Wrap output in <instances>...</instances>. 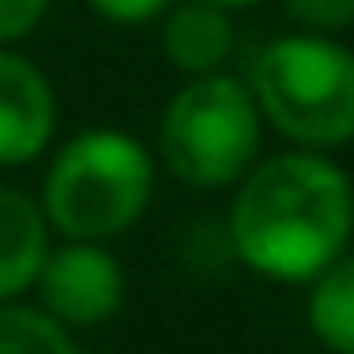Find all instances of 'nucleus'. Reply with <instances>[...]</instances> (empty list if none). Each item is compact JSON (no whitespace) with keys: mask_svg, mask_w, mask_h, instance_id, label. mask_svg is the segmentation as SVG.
I'll return each instance as SVG.
<instances>
[{"mask_svg":"<svg viewBox=\"0 0 354 354\" xmlns=\"http://www.w3.org/2000/svg\"><path fill=\"white\" fill-rule=\"evenodd\" d=\"M354 233V185L320 151H286L248 165L228 209L233 252L267 281H310Z\"/></svg>","mask_w":354,"mask_h":354,"instance_id":"obj_1","label":"nucleus"},{"mask_svg":"<svg viewBox=\"0 0 354 354\" xmlns=\"http://www.w3.org/2000/svg\"><path fill=\"white\" fill-rule=\"evenodd\" d=\"M252 102L286 141L335 151L354 141V54L330 35H281L252 59Z\"/></svg>","mask_w":354,"mask_h":354,"instance_id":"obj_2","label":"nucleus"},{"mask_svg":"<svg viewBox=\"0 0 354 354\" xmlns=\"http://www.w3.org/2000/svg\"><path fill=\"white\" fill-rule=\"evenodd\" d=\"M156 194V160L151 151L117 131V127H93L73 136L49 175H44V218L64 238H117L127 233Z\"/></svg>","mask_w":354,"mask_h":354,"instance_id":"obj_3","label":"nucleus"},{"mask_svg":"<svg viewBox=\"0 0 354 354\" xmlns=\"http://www.w3.org/2000/svg\"><path fill=\"white\" fill-rule=\"evenodd\" d=\"M262 146V112L252 88L228 73L189 78L160 112L165 165L194 189H223L248 175Z\"/></svg>","mask_w":354,"mask_h":354,"instance_id":"obj_4","label":"nucleus"},{"mask_svg":"<svg viewBox=\"0 0 354 354\" xmlns=\"http://www.w3.org/2000/svg\"><path fill=\"white\" fill-rule=\"evenodd\" d=\"M39 296H44V310L64 325H102L122 310V296H127V272L122 262L88 243V238H73L68 248L59 252H44V267L35 277Z\"/></svg>","mask_w":354,"mask_h":354,"instance_id":"obj_5","label":"nucleus"},{"mask_svg":"<svg viewBox=\"0 0 354 354\" xmlns=\"http://www.w3.org/2000/svg\"><path fill=\"white\" fill-rule=\"evenodd\" d=\"M59 127V102L49 78L0 44V165H25L44 156Z\"/></svg>","mask_w":354,"mask_h":354,"instance_id":"obj_6","label":"nucleus"},{"mask_svg":"<svg viewBox=\"0 0 354 354\" xmlns=\"http://www.w3.org/2000/svg\"><path fill=\"white\" fill-rule=\"evenodd\" d=\"M160 54L189 78L223 68V59L233 54L228 10L214 6V0H175L165 10V25H160Z\"/></svg>","mask_w":354,"mask_h":354,"instance_id":"obj_7","label":"nucleus"},{"mask_svg":"<svg viewBox=\"0 0 354 354\" xmlns=\"http://www.w3.org/2000/svg\"><path fill=\"white\" fill-rule=\"evenodd\" d=\"M49 252V218L35 199L0 185V301L35 286Z\"/></svg>","mask_w":354,"mask_h":354,"instance_id":"obj_8","label":"nucleus"},{"mask_svg":"<svg viewBox=\"0 0 354 354\" xmlns=\"http://www.w3.org/2000/svg\"><path fill=\"white\" fill-rule=\"evenodd\" d=\"M306 320H310V335L325 349L354 354V257L339 252L330 267H320L310 277Z\"/></svg>","mask_w":354,"mask_h":354,"instance_id":"obj_9","label":"nucleus"},{"mask_svg":"<svg viewBox=\"0 0 354 354\" xmlns=\"http://www.w3.org/2000/svg\"><path fill=\"white\" fill-rule=\"evenodd\" d=\"M0 354H78V344L49 310L0 301Z\"/></svg>","mask_w":354,"mask_h":354,"instance_id":"obj_10","label":"nucleus"},{"mask_svg":"<svg viewBox=\"0 0 354 354\" xmlns=\"http://www.w3.org/2000/svg\"><path fill=\"white\" fill-rule=\"evenodd\" d=\"M281 10L306 35H339L354 25V0H281Z\"/></svg>","mask_w":354,"mask_h":354,"instance_id":"obj_11","label":"nucleus"},{"mask_svg":"<svg viewBox=\"0 0 354 354\" xmlns=\"http://www.w3.org/2000/svg\"><path fill=\"white\" fill-rule=\"evenodd\" d=\"M54 0H0V44H15L25 35L39 30V20L49 15Z\"/></svg>","mask_w":354,"mask_h":354,"instance_id":"obj_12","label":"nucleus"},{"mask_svg":"<svg viewBox=\"0 0 354 354\" xmlns=\"http://www.w3.org/2000/svg\"><path fill=\"white\" fill-rule=\"evenodd\" d=\"M88 6L112 25H151L175 6V0H88Z\"/></svg>","mask_w":354,"mask_h":354,"instance_id":"obj_13","label":"nucleus"},{"mask_svg":"<svg viewBox=\"0 0 354 354\" xmlns=\"http://www.w3.org/2000/svg\"><path fill=\"white\" fill-rule=\"evenodd\" d=\"M214 6H223V10H252V6H262V0H214Z\"/></svg>","mask_w":354,"mask_h":354,"instance_id":"obj_14","label":"nucleus"}]
</instances>
